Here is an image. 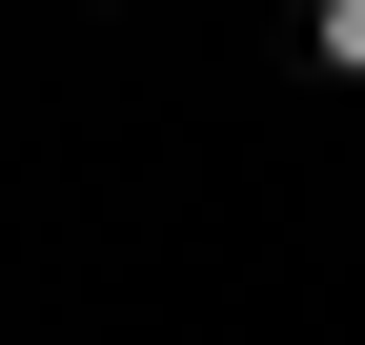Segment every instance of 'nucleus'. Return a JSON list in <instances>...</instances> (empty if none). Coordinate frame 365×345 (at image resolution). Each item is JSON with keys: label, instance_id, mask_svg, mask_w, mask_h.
Here are the masks:
<instances>
[{"label": "nucleus", "instance_id": "obj_1", "mask_svg": "<svg viewBox=\"0 0 365 345\" xmlns=\"http://www.w3.org/2000/svg\"><path fill=\"white\" fill-rule=\"evenodd\" d=\"M284 61L325 81V102H365V0H284Z\"/></svg>", "mask_w": 365, "mask_h": 345}]
</instances>
